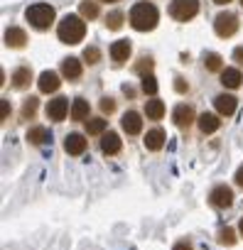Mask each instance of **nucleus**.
Returning <instances> with one entry per match:
<instances>
[{
	"instance_id": "nucleus-11",
	"label": "nucleus",
	"mask_w": 243,
	"mask_h": 250,
	"mask_svg": "<svg viewBox=\"0 0 243 250\" xmlns=\"http://www.w3.org/2000/svg\"><path fill=\"white\" fill-rule=\"evenodd\" d=\"M128 57H131V42H128V40H118V42L110 44V59H113L115 64L128 62Z\"/></svg>"
},
{
	"instance_id": "nucleus-27",
	"label": "nucleus",
	"mask_w": 243,
	"mask_h": 250,
	"mask_svg": "<svg viewBox=\"0 0 243 250\" xmlns=\"http://www.w3.org/2000/svg\"><path fill=\"white\" fill-rule=\"evenodd\" d=\"M221 54H216V52H209V54H204V66L209 69V71H221Z\"/></svg>"
},
{
	"instance_id": "nucleus-18",
	"label": "nucleus",
	"mask_w": 243,
	"mask_h": 250,
	"mask_svg": "<svg viewBox=\"0 0 243 250\" xmlns=\"http://www.w3.org/2000/svg\"><path fill=\"white\" fill-rule=\"evenodd\" d=\"M219 128H221V120H219V115H214V113H201V115H199V130H201L204 135L216 133Z\"/></svg>"
},
{
	"instance_id": "nucleus-30",
	"label": "nucleus",
	"mask_w": 243,
	"mask_h": 250,
	"mask_svg": "<svg viewBox=\"0 0 243 250\" xmlns=\"http://www.w3.org/2000/svg\"><path fill=\"white\" fill-rule=\"evenodd\" d=\"M84 62L98 64V62H101V52H98L96 47H86V49H84Z\"/></svg>"
},
{
	"instance_id": "nucleus-33",
	"label": "nucleus",
	"mask_w": 243,
	"mask_h": 250,
	"mask_svg": "<svg viewBox=\"0 0 243 250\" xmlns=\"http://www.w3.org/2000/svg\"><path fill=\"white\" fill-rule=\"evenodd\" d=\"M101 110H103V113H113V110H115V101H113V98H103V101H101Z\"/></svg>"
},
{
	"instance_id": "nucleus-14",
	"label": "nucleus",
	"mask_w": 243,
	"mask_h": 250,
	"mask_svg": "<svg viewBox=\"0 0 243 250\" xmlns=\"http://www.w3.org/2000/svg\"><path fill=\"white\" fill-rule=\"evenodd\" d=\"M81 62L76 59V57H69V59H64L62 62V76L64 79H69V81H76L79 76H81Z\"/></svg>"
},
{
	"instance_id": "nucleus-8",
	"label": "nucleus",
	"mask_w": 243,
	"mask_h": 250,
	"mask_svg": "<svg viewBox=\"0 0 243 250\" xmlns=\"http://www.w3.org/2000/svg\"><path fill=\"white\" fill-rule=\"evenodd\" d=\"M172 120H175V125L177 128H189V125L194 123V108L189 105V103H179L177 108H175V113H172Z\"/></svg>"
},
{
	"instance_id": "nucleus-16",
	"label": "nucleus",
	"mask_w": 243,
	"mask_h": 250,
	"mask_svg": "<svg viewBox=\"0 0 243 250\" xmlns=\"http://www.w3.org/2000/svg\"><path fill=\"white\" fill-rule=\"evenodd\" d=\"M145 147L150 150V152H157V150H162V145H165V130L162 128H153L148 135H145Z\"/></svg>"
},
{
	"instance_id": "nucleus-25",
	"label": "nucleus",
	"mask_w": 243,
	"mask_h": 250,
	"mask_svg": "<svg viewBox=\"0 0 243 250\" xmlns=\"http://www.w3.org/2000/svg\"><path fill=\"white\" fill-rule=\"evenodd\" d=\"M106 120L103 118H91V120H86V133L88 135H101L103 130H106Z\"/></svg>"
},
{
	"instance_id": "nucleus-22",
	"label": "nucleus",
	"mask_w": 243,
	"mask_h": 250,
	"mask_svg": "<svg viewBox=\"0 0 243 250\" xmlns=\"http://www.w3.org/2000/svg\"><path fill=\"white\" fill-rule=\"evenodd\" d=\"M88 110H91L88 101L86 98H76L71 103V120H86L88 118Z\"/></svg>"
},
{
	"instance_id": "nucleus-35",
	"label": "nucleus",
	"mask_w": 243,
	"mask_h": 250,
	"mask_svg": "<svg viewBox=\"0 0 243 250\" xmlns=\"http://www.w3.org/2000/svg\"><path fill=\"white\" fill-rule=\"evenodd\" d=\"M175 91H179V93H184V91H187V83H184V79H182V76H177V79H175Z\"/></svg>"
},
{
	"instance_id": "nucleus-7",
	"label": "nucleus",
	"mask_w": 243,
	"mask_h": 250,
	"mask_svg": "<svg viewBox=\"0 0 243 250\" xmlns=\"http://www.w3.org/2000/svg\"><path fill=\"white\" fill-rule=\"evenodd\" d=\"M66 113H69V101H66L64 96H59V98H54V101L47 103V118H49V120L62 123V120L66 118Z\"/></svg>"
},
{
	"instance_id": "nucleus-4",
	"label": "nucleus",
	"mask_w": 243,
	"mask_h": 250,
	"mask_svg": "<svg viewBox=\"0 0 243 250\" xmlns=\"http://www.w3.org/2000/svg\"><path fill=\"white\" fill-rule=\"evenodd\" d=\"M199 13V0H172L170 3V15L179 22H189Z\"/></svg>"
},
{
	"instance_id": "nucleus-9",
	"label": "nucleus",
	"mask_w": 243,
	"mask_h": 250,
	"mask_svg": "<svg viewBox=\"0 0 243 250\" xmlns=\"http://www.w3.org/2000/svg\"><path fill=\"white\" fill-rule=\"evenodd\" d=\"M120 125H123V130L128 135H138L143 130V118H140V113L128 110V113H123V118H120Z\"/></svg>"
},
{
	"instance_id": "nucleus-15",
	"label": "nucleus",
	"mask_w": 243,
	"mask_h": 250,
	"mask_svg": "<svg viewBox=\"0 0 243 250\" xmlns=\"http://www.w3.org/2000/svg\"><path fill=\"white\" fill-rule=\"evenodd\" d=\"M59 76L54 74V71H42L40 74V81H37V86H40V91L42 93H54L57 88H59Z\"/></svg>"
},
{
	"instance_id": "nucleus-39",
	"label": "nucleus",
	"mask_w": 243,
	"mask_h": 250,
	"mask_svg": "<svg viewBox=\"0 0 243 250\" xmlns=\"http://www.w3.org/2000/svg\"><path fill=\"white\" fill-rule=\"evenodd\" d=\"M216 5H226V3H231V0H214Z\"/></svg>"
},
{
	"instance_id": "nucleus-17",
	"label": "nucleus",
	"mask_w": 243,
	"mask_h": 250,
	"mask_svg": "<svg viewBox=\"0 0 243 250\" xmlns=\"http://www.w3.org/2000/svg\"><path fill=\"white\" fill-rule=\"evenodd\" d=\"M64 150H66L69 155H81V152L86 150V140H84V135H79V133L66 135V138H64Z\"/></svg>"
},
{
	"instance_id": "nucleus-29",
	"label": "nucleus",
	"mask_w": 243,
	"mask_h": 250,
	"mask_svg": "<svg viewBox=\"0 0 243 250\" xmlns=\"http://www.w3.org/2000/svg\"><path fill=\"white\" fill-rule=\"evenodd\" d=\"M143 91H145L148 96H155V93H157V81H155V76H153V74L143 76Z\"/></svg>"
},
{
	"instance_id": "nucleus-41",
	"label": "nucleus",
	"mask_w": 243,
	"mask_h": 250,
	"mask_svg": "<svg viewBox=\"0 0 243 250\" xmlns=\"http://www.w3.org/2000/svg\"><path fill=\"white\" fill-rule=\"evenodd\" d=\"M101 3H120V0H101Z\"/></svg>"
},
{
	"instance_id": "nucleus-34",
	"label": "nucleus",
	"mask_w": 243,
	"mask_h": 250,
	"mask_svg": "<svg viewBox=\"0 0 243 250\" xmlns=\"http://www.w3.org/2000/svg\"><path fill=\"white\" fill-rule=\"evenodd\" d=\"M8 115H10V103L3 98L0 101V120H8Z\"/></svg>"
},
{
	"instance_id": "nucleus-1",
	"label": "nucleus",
	"mask_w": 243,
	"mask_h": 250,
	"mask_svg": "<svg viewBox=\"0 0 243 250\" xmlns=\"http://www.w3.org/2000/svg\"><path fill=\"white\" fill-rule=\"evenodd\" d=\"M157 22H160V13H157V8L153 5V3H135L133 5V10H131V25L138 30V32H150V30H155L157 27Z\"/></svg>"
},
{
	"instance_id": "nucleus-12",
	"label": "nucleus",
	"mask_w": 243,
	"mask_h": 250,
	"mask_svg": "<svg viewBox=\"0 0 243 250\" xmlns=\"http://www.w3.org/2000/svg\"><path fill=\"white\" fill-rule=\"evenodd\" d=\"M214 105H216L219 115H233V113H236L238 101H236L233 96H228V93H221V96H216V98H214Z\"/></svg>"
},
{
	"instance_id": "nucleus-42",
	"label": "nucleus",
	"mask_w": 243,
	"mask_h": 250,
	"mask_svg": "<svg viewBox=\"0 0 243 250\" xmlns=\"http://www.w3.org/2000/svg\"><path fill=\"white\" fill-rule=\"evenodd\" d=\"M241 5H243V0H241Z\"/></svg>"
},
{
	"instance_id": "nucleus-24",
	"label": "nucleus",
	"mask_w": 243,
	"mask_h": 250,
	"mask_svg": "<svg viewBox=\"0 0 243 250\" xmlns=\"http://www.w3.org/2000/svg\"><path fill=\"white\" fill-rule=\"evenodd\" d=\"M79 13H81V18L93 20V18H98V3H93V0H84V3L79 5Z\"/></svg>"
},
{
	"instance_id": "nucleus-32",
	"label": "nucleus",
	"mask_w": 243,
	"mask_h": 250,
	"mask_svg": "<svg viewBox=\"0 0 243 250\" xmlns=\"http://www.w3.org/2000/svg\"><path fill=\"white\" fill-rule=\"evenodd\" d=\"M35 113H37V98H27L25 105H22V115L25 118H32Z\"/></svg>"
},
{
	"instance_id": "nucleus-6",
	"label": "nucleus",
	"mask_w": 243,
	"mask_h": 250,
	"mask_svg": "<svg viewBox=\"0 0 243 250\" xmlns=\"http://www.w3.org/2000/svg\"><path fill=\"white\" fill-rule=\"evenodd\" d=\"M209 201H211L216 208H228V206L233 204V191H231L226 184H219V187H214V189H211Z\"/></svg>"
},
{
	"instance_id": "nucleus-13",
	"label": "nucleus",
	"mask_w": 243,
	"mask_h": 250,
	"mask_svg": "<svg viewBox=\"0 0 243 250\" xmlns=\"http://www.w3.org/2000/svg\"><path fill=\"white\" fill-rule=\"evenodd\" d=\"M120 147H123V143H120V138L115 133H103V138H101V152L103 155H118Z\"/></svg>"
},
{
	"instance_id": "nucleus-21",
	"label": "nucleus",
	"mask_w": 243,
	"mask_h": 250,
	"mask_svg": "<svg viewBox=\"0 0 243 250\" xmlns=\"http://www.w3.org/2000/svg\"><path fill=\"white\" fill-rule=\"evenodd\" d=\"M27 140H30L32 145H44L47 140H52V135H49L47 128H42V125H35V128L27 130Z\"/></svg>"
},
{
	"instance_id": "nucleus-3",
	"label": "nucleus",
	"mask_w": 243,
	"mask_h": 250,
	"mask_svg": "<svg viewBox=\"0 0 243 250\" xmlns=\"http://www.w3.org/2000/svg\"><path fill=\"white\" fill-rule=\"evenodd\" d=\"M25 18H27V22H30L35 30H49L52 22H54V18H57V13H54V8L47 5V3H35V5H30V8L25 10Z\"/></svg>"
},
{
	"instance_id": "nucleus-40",
	"label": "nucleus",
	"mask_w": 243,
	"mask_h": 250,
	"mask_svg": "<svg viewBox=\"0 0 243 250\" xmlns=\"http://www.w3.org/2000/svg\"><path fill=\"white\" fill-rule=\"evenodd\" d=\"M238 230H241V235H243V218H241V223H238Z\"/></svg>"
},
{
	"instance_id": "nucleus-20",
	"label": "nucleus",
	"mask_w": 243,
	"mask_h": 250,
	"mask_svg": "<svg viewBox=\"0 0 243 250\" xmlns=\"http://www.w3.org/2000/svg\"><path fill=\"white\" fill-rule=\"evenodd\" d=\"M241 81H243V76H241L238 69H231V66H228V69L221 71V83H223L226 88H238Z\"/></svg>"
},
{
	"instance_id": "nucleus-10",
	"label": "nucleus",
	"mask_w": 243,
	"mask_h": 250,
	"mask_svg": "<svg viewBox=\"0 0 243 250\" xmlns=\"http://www.w3.org/2000/svg\"><path fill=\"white\" fill-rule=\"evenodd\" d=\"M25 44H27L25 30H20V27H8V30H5V47H10V49H22Z\"/></svg>"
},
{
	"instance_id": "nucleus-37",
	"label": "nucleus",
	"mask_w": 243,
	"mask_h": 250,
	"mask_svg": "<svg viewBox=\"0 0 243 250\" xmlns=\"http://www.w3.org/2000/svg\"><path fill=\"white\" fill-rule=\"evenodd\" d=\"M172 250H192V245L187 243V240H179V243H175V248Z\"/></svg>"
},
{
	"instance_id": "nucleus-31",
	"label": "nucleus",
	"mask_w": 243,
	"mask_h": 250,
	"mask_svg": "<svg viewBox=\"0 0 243 250\" xmlns=\"http://www.w3.org/2000/svg\"><path fill=\"white\" fill-rule=\"evenodd\" d=\"M135 71H138V74H143V76H148V74L153 71V59H150V57H143V59H140V64L135 66Z\"/></svg>"
},
{
	"instance_id": "nucleus-2",
	"label": "nucleus",
	"mask_w": 243,
	"mask_h": 250,
	"mask_svg": "<svg viewBox=\"0 0 243 250\" xmlns=\"http://www.w3.org/2000/svg\"><path fill=\"white\" fill-rule=\"evenodd\" d=\"M57 35L64 44H79L86 35V22L79 18V15H66L59 27H57Z\"/></svg>"
},
{
	"instance_id": "nucleus-38",
	"label": "nucleus",
	"mask_w": 243,
	"mask_h": 250,
	"mask_svg": "<svg viewBox=\"0 0 243 250\" xmlns=\"http://www.w3.org/2000/svg\"><path fill=\"white\" fill-rule=\"evenodd\" d=\"M236 184H238V187L243 189V165H241V167L236 169Z\"/></svg>"
},
{
	"instance_id": "nucleus-5",
	"label": "nucleus",
	"mask_w": 243,
	"mask_h": 250,
	"mask_svg": "<svg viewBox=\"0 0 243 250\" xmlns=\"http://www.w3.org/2000/svg\"><path fill=\"white\" fill-rule=\"evenodd\" d=\"M214 30H216V35L219 37H233L236 32H238V18L233 15V13H219L216 15V20H214Z\"/></svg>"
},
{
	"instance_id": "nucleus-26",
	"label": "nucleus",
	"mask_w": 243,
	"mask_h": 250,
	"mask_svg": "<svg viewBox=\"0 0 243 250\" xmlns=\"http://www.w3.org/2000/svg\"><path fill=\"white\" fill-rule=\"evenodd\" d=\"M123 20H126L123 13H120V10H113V13H108L106 25H108V30H120V27H123Z\"/></svg>"
},
{
	"instance_id": "nucleus-36",
	"label": "nucleus",
	"mask_w": 243,
	"mask_h": 250,
	"mask_svg": "<svg viewBox=\"0 0 243 250\" xmlns=\"http://www.w3.org/2000/svg\"><path fill=\"white\" fill-rule=\"evenodd\" d=\"M233 59H236L238 64H243V47H236V49H233Z\"/></svg>"
},
{
	"instance_id": "nucleus-19",
	"label": "nucleus",
	"mask_w": 243,
	"mask_h": 250,
	"mask_svg": "<svg viewBox=\"0 0 243 250\" xmlns=\"http://www.w3.org/2000/svg\"><path fill=\"white\" fill-rule=\"evenodd\" d=\"M30 81H32V71H30L27 66H20V69H15V71H13V86H15L18 91L27 88V86H30Z\"/></svg>"
},
{
	"instance_id": "nucleus-23",
	"label": "nucleus",
	"mask_w": 243,
	"mask_h": 250,
	"mask_svg": "<svg viewBox=\"0 0 243 250\" xmlns=\"http://www.w3.org/2000/svg\"><path fill=\"white\" fill-rule=\"evenodd\" d=\"M145 115H148L150 120H162V115H165V103L157 101V98L148 101V103H145Z\"/></svg>"
},
{
	"instance_id": "nucleus-28",
	"label": "nucleus",
	"mask_w": 243,
	"mask_h": 250,
	"mask_svg": "<svg viewBox=\"0 0 243 250\" xmlns=\"http://www.w3.org/2000/svg\"><path fill=\"white\" fill-rule=\"evenodd\" d=\"M219 243H221V245H236V230L228 228V226L221 228V230H219Z\"/></svg>"
}]
</instances>
